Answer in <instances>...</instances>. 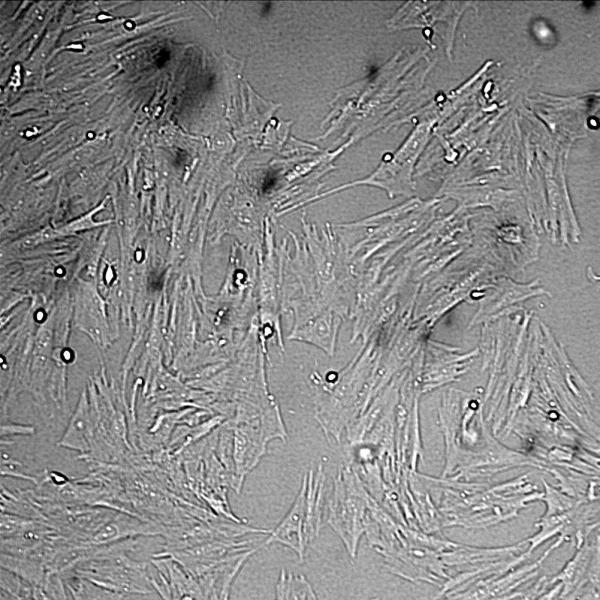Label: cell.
Returning a JSON list of instances; mask_svg holds the SVG:
<instances>
[{
  "mask_svg": "<svg viewBox=\"0 0 600 600\" xmlns=\"http://www.w3.org/2000/svg\"><path fill=\"white\" fill-rule=\"evenodd\" d=\"M226 429L232 430L233 489L239 494L245 477L265 455L269 441L260 426L240 423Z\"/></svg>",
  "mask_w": 600,
  "mask_h": 600,
  "instance_id": "obj_1",
  "label": "cell"
},
{
  "mask_svg": "<svg viewBox=\"0 0 600 600\" xmlns=\"http://www.w3.org/2000/svg\"><path fill=\"white\" fill-rule=\"evenodd\" d=\"M327 500L326 522L341 538L350 557L355 559L358 544L365 529L354 520L348 510L345 501L344 483L339 470Z\"/></svg>",
  "mask_w": 600,
  "mask_h": 600,
  "instance_id": "obj_2",
  "label": "cell"
},
{
  "mask_svg": "<svg viewBox=\"0 0 600 600\" xmlns=\"http://www.w3.org/2000/svg\"><path fill=\"white\" fill-rule=\"evenodd\" d=\"M306 490L307 473L304 474L301 487L291 508L263 542L265 547L272 543H280L293 550L301 561H303L307 546L304 537Z\"/></svg>",
  "mask_w": 600,
  "mask_h": 600,
  "instance_id": "obj_3",
  "label": "cell"
},
{
  "mask_svg": "<svg viewBox=\"0 0 600 600\" xmlns=\"http://www.w3.org/2000/svg\"><path fill=\"white\" fill-rule=\"evenodd\" d=\"M95 438V422L90 414L86 393L83 392L71 416L67 428L57 445L81 453L90 454Z\"/></svg>",
  "mask_w": 600,
  "mask_h": 600,
  "instance_id": "obj_4",
  "label": "cell"
},
{
  "mask_svg": "<svg viewBox=\"0 0 600 600\" xmlns=\"http://www.w3.org/2000/svg\"><path fill=\"white\" fill-rule=\"evenodd\" d=\"M324 491L325 474L323 472L322 464H320L316 474L313 470H310L307 473L306 516L304 524L306 544L318 536L322 526Z\"/></svg>",
  "mask_w": 600,
  "mask_h": 600,
  "instance_id": "obj_5",
  "label": "cell"
},
{
  "mask_svg": "<svg viewBox=\"0 0 600 600\" xmlns=\"http://www.w3.org/2000/svg\"><path fill=\"white\" fill-rule=\"evenodd\" d=\"M276 599H318L309 581L304 575H295L281 570L276 584Z\"/></svg>",
  "mask_w": 600,
  "mask_h": 600,
  "instance_id": "obj_6",
  "label": "cell"
},
{
  "mask_svg": "<svg viewBox=\"0 0 600 600\" xmlns=\"http://www.w3.org/2000/svg\"><path fill=\"white\" fill-rule=\"evenodd\" d=\"M34 432V427L19 424L4 425L1 429L2 437H7L11 435H30L34 434Z\"/></svg>",
  "mask_w": 600,
  "mask_h": 600,
  "instance_id": "obj_7",
  "label": "cell"
}]
</instances>
